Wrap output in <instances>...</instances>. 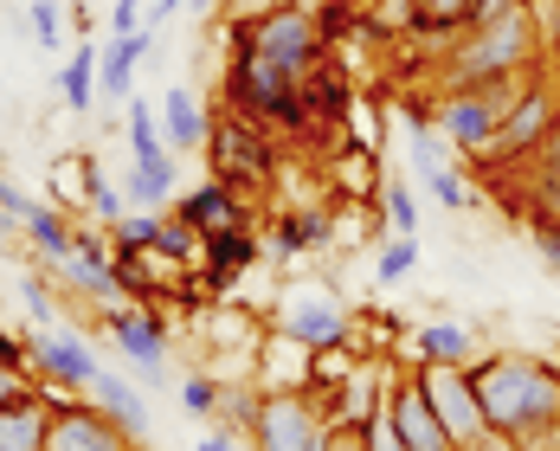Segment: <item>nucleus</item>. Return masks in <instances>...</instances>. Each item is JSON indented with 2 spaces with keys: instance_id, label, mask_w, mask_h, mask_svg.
Returning a JSON list of instances; mask_svg holds the SVG:
<instances>
[{
  "instance_id": "nucleus-20",
  "label": "nucleus",
  "mask_w": 560,
  "mask_h": 451,
  "mask_svg": "<svg viewBox=\"0 0 560 451\" xmlns=\"http://www.w3.org/2000/svg\"><path fill=\"white\" fill-rule=\"evenodd\" d=\"M46 432H52V400H46V388L20 394L0 413V451H46Z\"/></svg>"
},
{
  "instance_id": "nucleus-24",
  "label": "nucleus",
  "mask_w": 560,
  "mask_h": 451,
  "mask_svg": "<svg viewBox=\"0 0 560 451\" xmlns=\"http://www.w3.org/2000/svg\"><path fill=\"white\" fill-rule=\"evenodd\" d=\"M329 181H336L341 200H368V194H381V181H387V169H381V155H374V142H348V149H336V162H329Z\"/></svg>"
},
{
  "instance_id": "nucleus-1",
  "label": "nucleus",
  "mask_w": 560,
  "mask_h": 451,
  "mask_svg": "<svg viewBox=\"0 0 560 451\" xmlns=\"http://www.w3.org/2000/svg\"><path fill=\"white\" fill-rule=\"evenodd\" d=\"M483 419L509 432L522 451H555L560 439V368L528 355V348H483V361L470 368Z\"/></svg>"
},
{
  "instance_id": "nucleus-15",
  "label": "nucleus",
  "mask_w": 560,
  "mask_h": 451,
  "mask_svg": "<svg viewBox=\"0 0 560 451\" xmlns=\"http://www.w3.org/2000/svg\"><path fill=\"white\" fill-rule=\"evenodd\" d=\"M149 53H155V26L97 39V97L129 104V97H136V71H142V58H149Z\"/></svg>"
},
{
  "instance_id": "nucleus-25",
  "label": "nucleus",
  "mask_w": 560,
  "mask_h": 451,
  "mask_svg": "<svg viewBox=\"0 0 560 451\" xmlns=\"http://www.w3.org/2000/svg\"><path fill=\"white\" fill-rule=\"evenodd\" d=\"M71 239H78V226H71V213H65V207L39 200V207L26 213V245H33L46 265H65V258H71Z\"/></svg>"
},
{
  "instance_id": "nucleus-39",
  "label": "nucleus",
  "mask_w": 560,
  "mask_h": 451,
  "mask_svg": "<svg viewBox=\"0 0 560 451\" xmlns=\"http://www.w3.org/2000/svg\"><path fill=\"white\" fill-rule=\"evenodd\" d=\"M33 388H39V374H33V368H0V413H7L20 394H33Z\"/></svg>"
},
{
  "instance_id": "nucleus-35",
  "label": "nucleus",
  "mask_w": 560,
  "mask_h": 451,
  "mask_svg": "<svg viewBox=\"0 0 560 451\" xmlns=\"http://www.w3.org/2000/svg\"><path fill=\"white\" fill-rule=\"evenodd\" d=\"M110 226H78V239H71V258L65 265H110Z\"/></svg>"
},
{
  "instance_id": "nucleus-48",
  "label": "nucleus",
  "mask_w": 560,
  "mask_h": 451,
  "mask_svg": "<svg viewBox=\"0 0 560 451\" xmlns=\"http://www.w3.org/2000/svg\"><path fill=\"white\" fill-rule=\"evenodd\" d=\"M509 0H477V20H490V13H503Z\"/></svg>"
},
{
  "instance_id": "nucleus-22",
  "label": "nucleus",
  "mask_w": 560,
  "mask_h": 451,
  "mask_svg": "<svg viewBox=\"0 0 560 451\" xmlns=\"http://www.w3.org/2000/svg\"><path fill=\"white\" fill-rule=\"evenodd\" d=\"M58 104L71 116L97 111V39H84V46L65 53V65H58Z\"/></svg>"
},
{
  "instance_id": "nucleus-9",
  "label": "nucleus",
  "mask_w": 560,
  "mask_h": 451,
  "mask_svg": "<svg viewBox=\"0 0 560 451\" xmlns=\"http://www.w3.org/2000/svg\"><path fill=\"white\" fill-rule=\"evenodd\" d=\"M271 329H283L290 342H303V348H329V342H354V316H348V303H336L323 284H290L278 297V310H271Z\"/></svg>"
},
{
  "instance_id": "nucleus-8",
  "label": "nucleus",
  "mask_w": 560,
  "mask_h": 451,
  "mask_svg": "<svg viewBox=\"0 0 560 451\" xmlns=\"http://www.w3.org/2000/svg\"><path fill=\"white\" fill-rule=\"evenodd\" d=\"M46 388V381H39ZM52 400V432H46V451H142L136 432H122L97 400H71V388H46Z\"/></svg>"
},
{
  "instance_id": "nucleus-16",
  "label": "nucleus",
  "mask_w": 560,
  "mask_h": 451,
  "mask_svg": "<svg viewBox=\"0 0 560 451\" xmlns=\"http://www.w3.org/2000/svg\"><path fill=\"white\" fill-rule=\"evenodd\" d=\"M200 258H207V290L220 297L232 290L238 271H252L258 258H265V245H258V226H232V232H207L200 239Z\"/></svg>"
},
{
  "instance_id": "nucleus-4",
  "label": "nucleus",
  "mask_w": 560,
  "mask_h": 451,
  "mask_svg": "<svg viewBox=\"0 0 560 451\" xmlns=\"http://www.w3.org/2000/svg\"><path fill=\"white\" fill-rule=\"evenodd\" d=\"M207 169L220 174V181H232L238 194L271 187V174H278V129L245 111H225L207 129Z\"/></svg>"
},
{
  "instance_id": "nucleus-21",
  "label": "nucleus",
  "mask_w": 560,
  "mask_h": 451,
  "mask_svg": "<svg viewBox=\"0 0 560 451\" xmlns=\"http://www.w3.org/2000/svg\"><path fill=\"white\" fill-rule=\"evenodd\" d=\"M336 245V213L329 207H303V213H283L271 226V252L278 258H303V252H329Z\"/></svg>"
},
{
  "instance_id": "nucleus-44",
  "label": "nucleus",
  "mask_w": 560,
  "mask_h": 451,
  "mask_svg": "<svg viewBox=\"0 0 560 451\" xmlns=\"http://www.w3.org/2000/svg\"><path fill=\"white\" fill-rule=\"evenodd\" d=\"M464 451H522V446H515L509 432H497V426H483V432H477V439H470Z\"/></svg>"
},
{
  "instance_id": "nucleus-34",
  "label": "nucleus",
  "mask_w": 560,
  "mask_h": 451,
  "mask_svg": "<svg viewBox=\"0 0 560 451\" xmlns=\"http://www.w3.org/2000/svg\"><path fill=\"white\" fill-rule=\"evenodd\" d=\"M419 271V239H399L393 232L387 245H381V265H374V278L381 284H399V278H412Z\"/></svg>"
},
{
  "instance_id": "nucleus-37",
  "label": "nucleus",
  "mask_w": 560,
  "mask_h": 451,
  "mask_svg": "<svg viewBox=\"0 0 560 451\" xmlns=\"http://www.w3.org/2000/svg\"><path fill=\"white\" fill-rule=\"evenodd\" d=\"M528 239H535L541 265H548V271H560V220H548V213H541V220L528 226Z\"/></svg>"
},
{
  "instance_id": "nucleus-2",
  "label": "nucleus",
  "mask_w": 560,
  "mask_h": 451,
  "mask_svg": "<svg viewBox=\"0 0 560 451\" xmlns=\"http://www.w3.org/2000/svg\"><path fill=\"white\" fill-rule=\"evenodd\" d=\"M541 58V13L535 0H509L503 13L477 20L445 58V91L457 84H483V78H509V71H535Z\"/></svg>"
},
{
  "instance_id": "nucleus-50",
  "label": "nucleus",
  "mask_w": 560,
  "mask_h": 451,
  "mask_svg": "<svg viewBox=\"0 0 560 451\" xmlns=\"http://www.w3.org/2000/svg\"><path fill=\"white\" fill-rule=\"evenodd\" d=\"M283 7H323V0H283Z\"/></svg>"
},
{
  "instance_id": "nucleus-33",
  "label": "nucleus",
  "mask_w": 560,
  "mask_h": 451,
  "mask_svg": "<svg viewBox=\"0 0 560 451\" xmlns=\"http://www.w3.org/2000/svg\"><path fill=\"white\" fill-rule=\"evenodd\" d=\"M26 26H33V46L39 53H65V0H33L26 7Z\"/></svg>"
},
{
  "instance_id": "nucleus-49",
  "label": "nucleus",
  "mask_w": 560,
  "mask_h": 451,
  "mask_svg": "<svg viewBox=\"0 0 560 451\" xmlns=\"http://www.w3.org/2000/svg\"><path fill=\"white\" fill-rule=\"evenodd\" d=\"M187 7H194V13H207V7H220V0H187Z\"/></svg>"
},
{
  "instance_id": "nucleus-10",
  "label": "nucleus",
  "mask_w": 560,
  "mask_h": 451,
  "mask_svg": "<svg viewBox=\"0 0 560 451\" xmlns=\"http://www.w3.org/2000/svg\"><path fill=\"white\" fill-rule=\"evenodd\" d=\"M104 329L116 336L122 361L149 381V388H168V316L155 303H122V310H104Z\"/></svg>"
},
{
  "instance_id": "nucleus-5",
  "label": "nucleus",
  "mask_w": 560,
  "mask_h": 451,
  "mask_svg": "<svg viewBox=\"0 0 560 451\" xmlns=\"http://www.w3.org/2000/svg\"><path fill=\"white\" fill-rule=\"evenodd\" d=\"M232 33H238V46L283 65L290 78H310L329 58V33H323L316 7H271L265 20H232Z\"/></svg>"
},
{
  "instance_id": "nucleus-12",
  "label": "nucleus",
  "mask_w": 560,
  "mask_h": 451,
  "mask_svg": "<svg viewBox=\"0 0 560 451\" xmlns=\"http://www.w3.org/2000/svg\"><path fill=\"white\" fill-rule=\"evenodd\" d=\"M387 419L393 432H399V446L406 451H457L451 446V432L439 426V413H432V400L419 388V368H393V388H387Z\"/></svg>"
},
{
  "instance_id": "nucleus-45",
  "label": "nucleus",
  "mask_w": 560,
  "mask_h": 451,
  "mask_svg": "<svg viewBox=\"0 0 560 451\" xmlns=\"http://www.w3.org/2000/svg\"><path fill=\"white\" fill-rule=\"evenodd\" d=\"M0 368H33V355H26V342L0 336Z\"/></svg>"
},
{
  "instance_id": "nucleus-27",
  "label": "nucleus",
  "mask_w": 560,
  "mask_h": 451,
  "mask_svg": "<svg viewBox=\"0 0 560 451\" xmlns=\"http://www.w3.org/2000/svg\"><path fill=\"white\" fill-rule=\"evenodd\" d=\"M470 26H477V0H419V33L464 39Z\"/></svg>"
},
{
  "instance_id": "nucleus-17",
  "label": "nucleus",
  "mask_w": 560,
  "mask_h": 451,
  "mask_svg": "<svg viewBox=\"0 0 560 451\" xmlns=\"http://www.w3.org/2000/svg\"><path fill=\"white\" fill-rule=\"evenodd\" d=\"M252 388H265V394L310 388V348L290 342L283 329H271V336L258 342V355H252Z\"/></svg>"
},
{
  "instance_id": "nucleus-41",
  "label": "nucleus",
  "mask_w": 560,
  "mask_h": 451,
  "mask_svg": "<svg viewBox=\"0 0 560 451\" xmlns=\"http://www.w3.org/2000/svg\"><path fill=\"white\" fill-rule=\"evenodd\" d=\"M271 7H283V0H220L225 20H265Z\"/></svg>"
},
{
  "instance_id": "nucleus-38",
  "label": "nucleus",
  "mask_w": 560,
  "mask_h": 451,
  "mask_svg": "<svg viewBox=\"0 0 560 451\" xmlns=\"http://www.w3.org/2000/svg\"><path fill=\"white\" fill-rule=\"evenodd\" d=\"M33 207H39V200H33V194H26V187L13 181V174L0 169V213H13V220H26Z\"/></svg>"
},
{
  "instance_id": "nucleus-29",
  "label": "nucleus",
  "mask_w": 560,
  "mask_h": 451,
  "mask_svg": "<svg viewBox=\"0 0 560 451\" xmlns=\"http://www.w3.org/2000/svg\"><path fill=\"white\" fill-rule=\"evenodd\" d=\"M381 226L399 232V239H419V194L406 187V181H381Z\"/></svg>"
},
{
  "instance_id": "nucleus-18",
  "label": "nucleus",
  "mask_w": 560,
  "mask_h": 451,
  "mask_svg": "<svg viewBox=\"0 0 560 451\" xmlns=\"http://www.w3.org/2000/svg\"><path fill=\"white\" fill-rule=\"evenodd\" d=\"M412 361L419 368H477L483 361V336L470 323H425L412 336Z\"/></svg>"
},
{
  "instance_id": "nucleus-32",
  "label": "nucleus",
  "mask_w": 560,
  "mask_h": 451,
  "mask_svg": "<svg viewBox=\"0 0 560 451\" xmlns=\"http://www.w3.org/2000/svg\"><path fill=\"white\" fill-rule=\"evenodd\" d=\"M84 213H91L97 226H116L122 213H129V200H122V187H116L110 174H104V162L91 169V194H84Z\"/></svg>"
},
{
  "instance_id": "nucleus-19",
  "label": "nucleus",
  "mask_w": 560,
  "mask_h": 451,
  "mask_svg": "<svg viewBox=\"0 0 560 451\" xmlns=\"http://www.w3.org/2000/svg\"><path fill=\"white\" fill-rule=\"evenodd\" d=\"M207 129H213L207 104H200L187 84H174L168 97H162V136H168V149L174 155H200V149H207Z\"/></svg>"
},
{
  "instance_id": "nucleus-6",
  "label": "nucleus",
  "mask_w": 560,
  "mask_h": 451,
  "mask_svg": "<svg viewBox=\"0 0 560 451\" xmlns=\"http://www.w3.org/2000/svg\"><path fill=\"white\" fill-rule=\"evenodd\" d=\"M560 123V84H548V65L528 78V91L509 104V116L497 123V136H490V149L477 155V169H528L535 155H541V142L555 136Z\"/></svg>"
},
{
  "instance_id": "nucleus-40",
  "label": "nucleus",
  "mask_w": 560,
  "mask_h": 451,
  "mask_svg": "<svg viewBox=\"0 0 560 451\" xmlns=\"http://www.w3.org/2000/svg\"><path fill=\"white\" fill-rule=\"evenodd\" d=\"M20 297H26V310H33L39 323H52V297H46V278H26V284H20Z\"/></svg>"
},
{
  "instance_id": "nucleus-36",
  "label": "nucleus",
  "mask_w": 560,
  "mask_h": 451,
  "mask_svg": "<svg viewBox=\"0 0 560 451\" xmlns=\"http://www.w3.org/2000/svg\"><path fill=\"white\" fill-rule=\"evenodd\" d=\"M535 13H541V58L560 71V0H535Z\"/></svg>"
},
{
  "instance_id": "nucleus-26",
  "label": "nucleus",
  "mask_w": 560,
  "mask_h": 451,
  "mask_svg": "<svg viewBox=\"0 0 560 451\" xmlns=\"http://www.w3.org/2000/svg\"><path fill=\"white\" fill-rule=\"evenodd\" d=\"M122 142H129V162H162V155H174L168 136H162V111H149L142 97L122 104Z\"/></svg>"
},
{
  "instance_id": "nucleus-28",
  "label": "nucleus",
  "mask_w": 560,
  "mask_h": 451,
  "mask_svg": "<svg viewBox=\"0 0 560 451\" xmlns=\"http://www.w3.org/2000/svg\"><path fill=\"white\" fill-rule=\"evenodd\" d=\"M425 194H432L445 213H470V207H483L477 181H470L464 169H451V162H445V169H425Z\"/></svg>"
},
{
  "instance_id": "nucleus-51",
  "label": "nucleus",
  "mask_w": 560,
  "mask_h": 451,
  "mask_svg": "<svg viewBox=\"0 0 560 451\" xmlns=\"http://www.w3.org/2000/svg\"><path fill=\"white\" fill-rule=\"evenodd\" d=\"M555 451H560V439H555Z\"/></svg>"
},
{
  "instance_id": "nucleus-7",
  "label": "nucleus",
  "mask_w": 560,
  "mask_h": 451,
  "mask_svg": "<svg viewBox=\"0 0 560 451\" xmlns=\"http://www.w3.org/2000/svg\"><path fill=\"white\" fill-rule=\"evenodd\" d=\"M252 451H323L329 446V413L310 400V388H258V419H252Z\"/></svg>"
},
{
  "instance_id": "nucleus-46",
  "label": "nucleus",
  "mask_w": 560,
  "mask_h": 451,
  "mask_svg": "<svg viewBox=\"0 0 560 451\" xmlns=\"http://www.w3.org/2000/svg\"><path fill=\"white\" fill-rule=\"evenodd\" d=\"M13 239H26V220H13V213H0V245H13Z\"/></svg>"
},
{
  "instance_id": "nucleus-31",
  "label": "nucleus",
  "mask_w": 560,
  "mask_h": 451,
  "mask_svg": "<svg viewBox=\"0 0 560 451\" xmlns=\"http://www.w3.org/2000/svg\"><path fill=\"white\" fill-rule=\"evenodd\" d=\"M162 220L168 213H122L110 226V252H142V245H162Z\"/></svg>"
},
{
  "instance_id": "nucleus-23",
  "label": "nucleus",
  "mask_w": 560,
  "mask_h": 451,
  "mask_svg": "<svg viewBox=\"0 0 560 451\" xmlns=\"http://www.w3.org/2000/svg\"><path fill=\"white\" fill-rule=\"evenodd\" d=\"M84 394L97 400V406H104V413H110L116 426H122V432H136V439H142V432H149V400L136 394V388H129V381H122V374H110V368H97V374H91V388H84Z\"/></svg>"
},
{
  "instance_id": "nucleus-30",
  "label": "nucleus",
  "mask_w": 560,
  "mask_h": 451,
  "mask_svg": "<svg viewBox=\"0 0 560 451\" xmlns=\"http://www.w3.org/2000/svg\"><path fill=\"white\" fill-rule=\"evenodd\" d=\"M220 394H225V381L200 368V374H187V381H180V413H194V419H207V426H213V419H220Z\"/></svg>"
},
{
  "instance_id": "nucleus-11",
  "label": "nucleus",
  "mask_w": 560,
  "mask_h": 451,
  "mask_svg": "<svg viewBox=\"0 0 560 451\" xmlns=\"http://www.w3.org/2000/svg\"><path fill=\"white\" fill-rule=\"evenodd\" d=\"M419 368V361H412ZM419 388L432 400V413H439V426L451 432V446L464 451L490 419H483V400H477V381H470V368H419Z\"/></svg>"
},
{
  "instance_id": "nucleus-47",
  "label": "nucleus",
  "mask_w": 560,
  "mask_h": 451,
  "mask_svg": "<svg viewBox=\"0 0 560 451\" xmlns=\"http://www.w3.org/2000/svg\"><path fill=\"white\" fill-rule=\"evenodd\" d=\"M174 7H187V0H155V7H149V20H142V26H162V20H168Z\"/></svg>"
},
{
  "instance_id": "nucleus-42",
  "label": "nucleus",
  "mask_w": 560,
  "mask_h": 451,
  "mask_svg": "<svg viewBox=\"0 0 560 451\" xmlns=\"http://www.w3.org/2000/svg\"><path fill=\"white\" fill-rule=\"evenodd\" d=\"M110 33H142V0H116L110 7Z\"/></svg>"
},
{
  "instance_id": "nucleus-14",
  "label": "nucleus",
  "mask_w": 560,
  "mask_h": 451,
  "mask_svg": "<svg viewBox=\"0 0 560 451\" xmlns=\"http://www.w3.org/2000/svg\"><path fill=\"white\" fill-rule=\"evenodd\" d=\"M26 355H33V374H39L46 388H71V394H84L91 374H97V355L84 348V336H65V329L33 336L26 342Z\"/></svg>"
},
{
  "instance_id": "nucleus-43",
  "label": "nucleus",
  "mask_w": 560,
  "mask_h": 451,
  "mask_svg": "<svg viewBox=\"0 0 560 451\" xmlns=\"http://www.w3.org/2000/svg\"><path fill=\"white\" fill-rule=\"evenodd\" d=\"M194 451H238V432H232V426H220V419H213V426L200 432V446H194Z\"/></svg>"
},
{
  "instance_id": "nucleus-13",
  "label": "nucleus",
  "mask_w": 560,
  "mask_h": 451,
  "mask_svg": "<svg viewBox=\"0 0 560 451\" xmlns=\"http://www.w3.org/2000/svg\"><path fill=\"white\" fill-rule=\"evenodd\" d=\"M168 213H180V220L194 226L200 239H207V232H232V226H252L245 194H238L232 181H220V174H213V181H200V187H180Z\"/></svg>"
},
{
  "instance_id": "nucleus-3",
  "label": "nucleus",
  "mask_w": 560,
  "mask_h": 451,
  "mask_svg": "<svg viewBox=\"0 0 560 451\" xmlns=\"http://www.w3.org/2000/svg\"><path fill=\"white\" fill-rule=\"evenodd\" d=\"M225 104L245 111V116H258V123H271V129H283V136L310 129V91H303V78H290L283 65L258 58L252 46H232V65H225Z\"/></svg>"
}]
</instances>
